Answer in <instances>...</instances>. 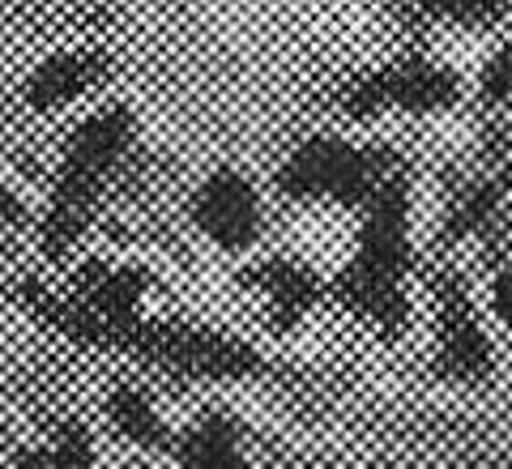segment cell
Instances as JSON below:
<instances>
[{"label": "cell", "instance_id": "6da1fadb", "mask_svg": "<svg viewBox=\"0 0 512 469\" xmlns=\"http://www.w3.org/2000/svg\"><path fill=\"white\" fill-rule=\"evenodd\" d=\"M128 141H133V116H128L124 107L99 111V116H90L73 133L69 150H64L60 175H56L52 209H47V222H43V248L47 252H64L77 235H82L90 209L99 201L111 167H116L120 154L128 150Z\"/></svg>", "mask_w": 512, "mask_h": 469}, {"label": "cell", "instance_id": "7c38bea8", "mask_svg": "<svg viewBox=\"0 0 512 469\" xmlns=\"http://www.w3.org/2000/svg\"><path fill=\"white\" fill-rule=\"evenodd\" d=\"M419 5L431 9L436 18H448V22L483 26V22H491L495 13L504 9V0H419Z\"/></svg>", "mask_w": 512, "mask_h": 469}, {"label": "cell", "instance_id": "8fae6325", "mask_svg": "<svg viewBox=\"0 0 512 469\" xmlns=\"http://www.w3.org/2000/svg\"><path fill=\"white\" fill-rule=\"evenodd\" d=\"M13 469H94V452H90V435L82 427H64L52 444L22 452Z\"/></svg>", "mask_w": 512, "mask_h": 469}, {"label": "cell", "instance_id": "9c48e42d", "mask_svg": "<svg viewBox=\"0 0 512 469\" xmlns=\"http://www.w3.org/2000/svg\"><path fill=\"white\" fill-rule=\"evenodd\" d=\"M252 282L265 290L269 303H274L278 320H295L303 307L316 299V278L303 265H291V261H274V265H261L252 273Z\"/></svg>", "mask_w": 512, "mask_h": 469}, {"label": "cell", "instance_id": "5b68a950", "mask_svg": "<svg viewBox=\"0 0 512 469\" xmlns=\"http://www.w3.org/2000/svg\"><path fill=\"white\" fill-rule=\"evenodd\" d=\"M457 99V82L453 73L436 69L427 60H406L393 69H380L372 77L350 86L346 94V111L350 116H376V111H440Z\"/></svg>", "mask_w": 512, "mask_h": 469}, {"label": "cell", "instance_id": "3957f363", "mask_svg": "<svg viewBox=\"0 0 512 469\" xmlns=\"http://www.w3.org/2000/svg\"><path fill=\"white\" fill-rule=\"evenodd\" d=\"M393 180V158L384 150H363L350 141L316 137L286 158L278 171V188L299 201H342V205H372V197Z\"/></svg>", "mask_w": 512, "mask_h": 469}, {"label": "cell", "instance_id": "30bf717a", "mask_svg": "<svg viewBox=\"0 0 512 469\" xmlns=\"http://www.w3.org/2000/svg\"><path fill=\"white\" fill-rule=\"evenodd\" d=\"M107 414H111V423L120 427L124 440H133L141 448H167L171 444L163 418L154 414V406L137 393V388H116L107 401Z\"/></svg>", "mask_w": 512, "mask_h": 469}, {"label": "cell", "instance_id": "277c9868", "mask_svg": "<svg viewBox=\"0 0 512 469\" xmlns=\"http://www.w3.org/2000/svg\"><path fill=\"white\" fill-rule=\"evenodd\" d=\"M120 350L141 354L167 371L180 376H197V380H239L261 371V354L252 346L235 342L231 333H214V329H197V325H167V320H137Z\"/></svg>", "mask_w": 512, "mask_h": 469}, {"label": "cell", "instance_id": "ba28073f", "mask_svg": "<svg viewBox=\"0 0 512 469\" xmlns=\"http://www.w3.org/2000/svg\"><path fill=\"white\" fill-rule=\"evenodd\" d=\"M180 469H248L244 452H239V427L222 414L205 418L197 431L184 435Z\"/></svg>", "mask_w": 512, "mask_h": 469}, {"label": "cell", "instance_id": "52a82bcc", "mask_svg": "<svg viewBox=\"0 0 512 469\" xmlns=\"http://www.w3.org/2000/svg\"><path fill=\"white\" fill-rule=\"evenodd\" d=\"M107 73V60L94 56V52H64V56H52L43 60L26 82V103L35 111H52V107H64L73 103L77 94H86L90 86H99Z\"/></svg>", "mask_w": 512, "mask_h": 469}, {"label": "cell", "instance_id": "4fadbf2b", "mask_svg": "<svg viewBox=\"0 0 512 469\" xmlns=\"http://www.w3.org/2000/svg\"><path fill=\"white\" fill-rule=\"evenodd\" d=\"M508 94H512V35L483 73V99L487 103H500V99H508Z\"/></svg>", "mask_w": 512, "mask_h": 469}, {"label": "cell", "instance_id": "7a4b0ae2", "mask_svg": "<svg viewBox=\"0 0 512 469\" xmlns=\"http://www.w3.org/2000/svg\"><path fill=\"white\" fill-rule=\"evenodd\" d=\"M406 184L393 180L384 184L372 205H367L359 256L342 273V299L355 312L393 325L402 320V273H406Z\"/></svg>", "mask_w": 512, "mask_h": 469}, {"label": "cell", "instance_id": "8992f818", "mask_svg": "<svg viewBox=\"0 0 512 469\" xmlns=\"http://www.w3.org/2000/svg\"><path fill=\"white\" fill-rule=\"evenodd\" d=\"M192 222H197L218 248L239 252L261 231V205H256V192L244 175L222 167L197 188V197H192Z\"/></svg>", "mask_w": 512, "mask_h": 469}, {"label": "cell", "instance_id": "5bb4252c", "mask_svg": "<svg viewBox=\"0 0 512 469\" xmlns=\"http://www.w3.org/2000/svg\"><path fill=\"white\" fill-rule=\"evenodd\" d=\"M26 214H22V205H18V197L0 184V222H22Z\"/></svg>", "mask_w": 512, "mask_h": 469}]
</instances>
